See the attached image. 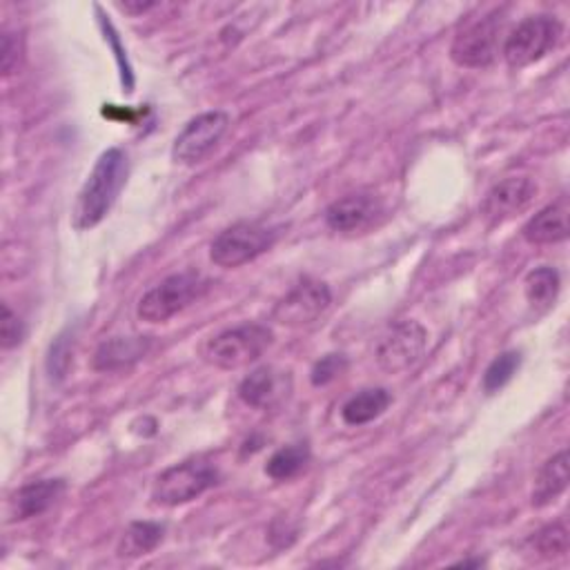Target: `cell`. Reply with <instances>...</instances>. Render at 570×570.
<instances>
[{
    "label": "cell",
    "instance_id": "1",
    "mask_svg": "<svg viewBox=\"0 0 570 570\" xmlns=\"http://www.w3.org/2000/svg\"><path fill=\"white\" fill-rule=\"evenodd\" d=\"M127 180V156L118 147H110L103 152L87 176L83 189L79 193L74 206V228L76 230H92L96 228L112 206L116 204L121 189Z\"/></svg>",
    "mask_w": 570,
    "mask_h": 570
},
{
    "label": "cell",
    "instance_id": "2",
    "mask_svg": "<svg viewBox=\"0 0 570 570\" xmlns=\"http://www.w3.org/2000/svg\"><path fill=\"white\" fill-rule=\"evenodd\" d=\"M272 343V330L261 323H243L213 336L204 356L208 363L221 370H239L257 361Z\"/></svg>",
    "mask_w": 570,
    "mask_h": 570
},
{
    "label": "cell",
    "instance_id": "3",
    "mask_svg": "<svg viewBox=\"0 0 570 570\" xmlns=\"http://www.w3.org/2000/svg\"><path fill=\"white\" fill-rule=\"evenodd\" d=\"M206 288L208 283L195 272L172 274L143 294L136 314L147 323H165L187 305H193L206 292Z\"/></svg>",
    "mask_w": 570,
    "mask_h": 570
},
{
    "label": "cell",
    "instance_id": "4",
    "mask_svg": "<svg viewBox=\"0 0 570 570\" xmlns=\"http://www.w3.org/2000/svg\"><path fill=\"white\" fill-rule=\"evenodd\" d=\"M219 481V473L210 462L187 459L163 470L152 488V499L160 506H180L201 497Z\"/></svg>",
    "mask_w": 570,
    "mask_h": 570
},
{
    "label": "cell",
    "instance_id": "5",
    "mask_svg": "<svg viewBox=\"0 0 570 570\" xmlns=\"http://www.w3.org/2000/svg\"><path fill=\"white\" fill-rule=\"evenodd\" d=\"M561 25L552 17L524 19L504 41V59L512 70H524L541 61L559 41Z\"/></svg>",
    "mask_w": 570,
    "mask_h": 570
},
{
    "label": "cell",
    "instance_id": "6",
    "mask_svg": "<svg viewBox=\"0 0 570 570\" xmlns=\"http://www.w3.org/2000/svg\"><path fill=\"white\" fill-rule=\"evenodd\" d=\"M277 232L263 224H235L224 230L210 248V259L219 268H239L274 246Z\"/></svg>",
    "mask_w": 570,
    "mask_h": 570
},
{
    "label": "cell",
    "instance_id": "7",
    "mask_svg": "<svg viewBox=\"0 0 570 570\" xmlns=\"http://www.w3.org/2000/svg\"><path fill=\"white\" fill-rule=\"evenodd\" d=\"M504 32L501 12H490L484 19L466 25L453 41L450 59L459 68L484 70L490 68L499 54V34Z\"/></svg>",
    "mask_w": 570,
    "mask_h": 570
},
{
    "label": "cell",
    "instance_id": "8",
    "mask_svg": "<svg viewBox=\"0 0 570 570\" xmlns=\"http://www.w3.org/2000/svg\"><path fill=\"white\" fill-rule=\"evenodd\" d=\"M230 116L226 112H206L189 121L172 145V158L180 165L201 163L226 136Z\"/></svg>",
    "mask_w": 570,
    "mask_h": 570
},
{
    "label": "cell",
    "instance_id": "9",
    "mask_svg": "<svg viewBox=\"0 0 570 570\" xmlns=\"http://www.w3.org/2000/svg\"><path fill=\"white\" fill-rule=\"evenodd\" d=\"M428 332L422 323L406 319L395 323L376 345V363L391 374L411 370L426 352Z\"/></svg>",
    "mask_w": 570,
    "mask_h": 570
},
{
    "label": "cell",
    "instance_id": "10",
    "mask_svg": "<svg viewBox=\"0 0 570 570\" xmlns=\"http://www.w3.org/2000/svg\"><path fill=\"white\" fill-rule=\"evenodd\" d=\"M332 303V292L323 281L303 279L297 283L277 305L274 321L288 328H301L314 323Z\"/></svg>",
    "mask_w": 570,
    "mask_h": 570
},
{
    "label": "cell",
    "instance_id": "11",
    "mask_svg": "<svg viewBox=\"0 0 570 570\" xmlns=\"http://www.w3.org/2000/svg\"><path fill=\"white\" fill-rule=\"evenodd\" d=\"M537 195V185L528 176H510L497 183L486 195L481 215L490 226L504 224L524 213Z\"/></svg>",
    "mask_w": 570,
    "mask_h": 570
},
{
    "label": "cell",
    "instance_id": "12",
    "mask_svg": "<svg viewBox=\"0 0 570 570\" xmlns=\"http://www.w3.org/2000/svg\"><path fill=\"white\" fill-rule=\"evenodd\" d=\"M379 215H382V204L372 195H348L325 210V224L334 232L356 235L374 226Z\"/></svg>",
    "mask_w": 570,
    "mask_h": 570
},
{
    "label": "cell",
    "instance_id": "13",
    "mask_svg": "<svg viewBox=\"0 0 570 570\" xmlns=\"http://www.w3.org/2000/svg\"><path fill=\"white\" fill-rule=\"evenodd\" d=\"M288 391L290 379L286 372L263 365L243 379L239 386V397L252 408H272L288 395Z\"/></svg>",
    "mask_w": 570,
    "mask_h": 570
},
{
    "label": "cell",
    "instance_id": "14",
    "mask_svg": "<svg viewBox=\"0 0 570 570\" xmlns=\"http://www.w3.org/2000/svg\"><path fill=\"white\" fill-rule=\"evenodd\" d=\"M149 343V336H114L99 345L92 365L99 372L127 370L147 354Z\"/></svg>",
    "mask_w": 570,
    "mask_h": 570
},
{
    "label": "cell",
    "instance_id": "15",
    "mask_svg": "<svg viewBox=\"0 0 570 570\" xmlns=\"http://www.w3.org/2000/svg\"><path fill=\"white\" fill-rule=\"evenodd\" d=\"M568 237V201L546 206L524 226V239L532 246H552Z\"/></svg>",
    "mask_w": 570,
    "mask_h": 570
},
{
    "label": "cell",
    "instance_id": "16",
    "mask_svg": "<svg viewBox=\"0 0 570 570\" xmlns=\"http://www.w3.org/2000/svg\"><path fill=\"white\" fill-rule=\"evenodd\" d=\"M63 493H65L63 479H41L23 486L12 499L14 519H30V517L43 515L61 499Z\"/></svg>",
    "mask_w": 570,
    "mask_h": 570
},
{
    "label": "cell",
    "instance_id": "17",
    "mask_svg": "<svg viewBox=\"0 0 570 570\" xmlns=\"http://www.w3.org/2000/svg\"><path fill=\"white\" fill-rule=\"evenodd\" d=\"M566 488H568V450H561L541 466L532 488V506L543 508L552 504Z\"/></svg>",
    "mask_w": 570,
    "mask_h": 570
},
{
    "label": "cell",
    "instance_id": "18",
    "mask_svg": "<svg viewBox=\"0 0 570 570\" xmlns=\"http://www.w3.org/2000/svg\"><path fill=\"white\" fill-rule=\"evenodd\" d=\"M391 402L393 400L386 388H367L343 404L341 417L348 426H363L374 422L376 417H382L388 411Z\"/></svg>",
    "mask_w": 570,
    "mask_h": 570
},
{
    "label": "cell",
    "instance_id": "19",
    "mask_svg": "<svg viewBox=\"0 0 570 570\" xmlns=\"http://www.w3.org/2000/svg\"><path fill=\"white\" fill-rule=\"evenodd\" d=\"M163 535H165V526L156 521H132L125 528L116 552L118 557H127V559L147 555L163 541Z\"/></svg>",
    "mask_w": 570,
    "mask_h": 570
},
{
    "label": "cell",
    "instance_id": "20",
    "mask_svg": "<svg viewBox=\"0 0 570 570\" xmlns=\"http://www.w3.org/2000/svg\"><path fill=\"white\" fill-rule=\"evenodd\" d=\"M559 286H561L559 272L550 266H541V268H535L532 272L526 274L524 292H526V299L532 308L548 310L557 301Z\"/></svg>",
    "mask_w": 570,
    "mask_h": 570
},
{
    "label": "cell",
    "instance_id": "21",
    "mask_svg": "<svg viewBox=\"0 0 570 570\" xmlns=\"http://www.w3.org/2000/svg\"><path fill=\"white\" fill-rule=\"evenodd\" d=\"M308 462H310V448L305 444H294V446L277 450L270 457L266 473H268V477H272L277 481H288V479L297 477L299 473H303Z\"/></svg>",
    "mask_w": 570,
    "mask_h": 570
},
{
    "label": "cell",
    "instance_id": "22",
    "mask_svg": "<svg viewBox=\"0 0 570 570\" xmlns=\"http://www.w3.org/2000/svg\"><path fill=\"white\" fill-rule=\"evenodd\" d=\"M528 543L539 557L555 559V557H561L568 552V530L563 524H550V526L537 530Z\"/></svg>",
    "mask_w": 570,
    "mask_h": 570
},
{
    "label": "cell",
    "instance_id": "23",
    "mask_svg": "<svg viewBox=\"0 0 570 570\" xmlns=\"http://www.w3.org/2000/svg\"><path fill=\"white\" fill-rule=\"evenodd\" d=\"M519 365H521V354H519V352L510 350V352L499 354V356L486 367V374H484V391H486L488 395L501 391V388L510 382L512 374L519 370Z\"/></svg>",
    "mask_w": 570,
    "mask_h": 570
},
{
    "label": "cell",
    "instance_id": "24",
    "mask_svg": "<svg viewBox=\"0 0 570 570\" xmlns=\"http://www.w3.org/2000/svg\"><path fill=\"white\" fill-rule=\"evenodd\" d=\"M348 370V359L343 354H325L321 356L310 372V382L312 386H328L332 384L334 379H339L343 372Z\"/></svg>",
    "mask_w": 570,
    "mask_h": 570
},
{
    "label": "cell",
    "instance_id": "25",
    "mask_svg": "<svg viewBox=\"0 0 570 570\" xmlns=\"http://www.w3.org/2000/svg\"><path fill=\"white\" fill-rule=\"evenodd\" d=\"M25 336V325L19 319V314L6 303L3 305V319H0V339H3V348H17Z\"/></svg>",
    "mask_w": 570,
    "mask_h": 570
},
{
    "label": "cell",
    "instance_id": "26",
    "mask_svg": "<svg viewBox=\"0 0 570 570\" xmlns=\"http://www.w3.org/2000/svg\"><path fill=\"white\" fill-rule=\"evenodd\" d=\"M70 339L63 334L59 336L54 343H52V350H50V359H48V370L52 374V379H63L68 367H70Z\"/></svg>",
    "mask_w": 570,
    "mask_h": 570
},
{
    "label": "cell",
    "instance_id": "27",
    "mask_svg": "<svg viewBox=\"0 0 570 570\" xmlns=\"http://www.w3.org/2000/svg\"><path fill=\"white\" fill-rule=\"evenodd\" d=\"M19 65V43L12 34L3 37V74L10 76Z\"/></svg>",
    "mask_w": 570,
    "mask_h": 570
},
{
    "label": "cell",
    "instance_id": "28",
    "mask_svg": "<svg viewBox=\"0 0 570 570\" xmlns=\"http://www.w3.org/2000/svg\"><path fill=\"white\" fill-rule=\"evenodd\" d=\"M118 8H121L123 12H127V14H134V17H138V14H145L147 10L156 8V3H121Z\"/></svg>",
    "mask_w": 570,
    "mask_h": 570
}]
</instances>
